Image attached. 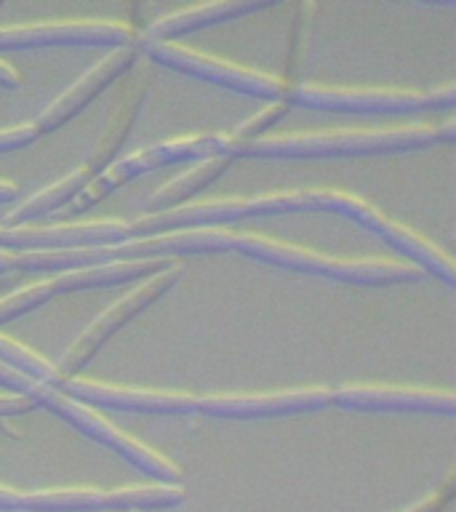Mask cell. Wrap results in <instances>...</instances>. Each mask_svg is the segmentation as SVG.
I'll use <instances>...</instances> for the list:
<instances>
[{"label":"cell","mask_w":456,"mask_h":512,"mask_svg":"<svg viewBox=\"0 0 456 512\" xmlns=\"http://www.w3.org/2000/svg\"><path fill=\"white\" fill-rule=\"evenodd\" d=\"M35 403L19 395H0V416H22L30 414Z\"/></svg>","instance_id":"obj_28"},{"label":"cell","mask_w":456,"mask_h":512,"mask_svg":"<svg viewBox=\"0 0 456 512\" xmlns=\"http://www.w3.org/2000/svg\"><path fill=\"white\" fill-rule=\"evenodd\" d=\"M235 251L251 256L256 262L272 264V267L320 275V278L352 283V286H398V283H414L422 278V270L416 264L382 262V259H339V256L318 254L310 248L288 246V243L248 235V232H240Z\"/></svg>","instance_id":"obj_2"},{"label":"cell","mask_w":456,"mask_h":512,"mask_svg":"<svg viewBox=\"0 0 456 512\" xmlns=\"http://www.w3.org/2000/svg\"><path fill=\"white\" fill-rule=\"evenodd\" d=\"M291 110V104L288 102H270L264 110H259L254 115V118H248L246 123H240L235 131H232L230 136H227V152L232 150V147H240V144H251L256 142V139H262L264 131L267 128H272L275 123H278L286 112Z\"/></svg>","instance_id":"obj_24"},{"label":"cell","mask_w":456,"mask_h":512,"mask_svg":"<svg viewBox=\"0 0 456 512\" xmlns=\"http://www.w3.org/2000/svg\"><path fill=\"white\" fill-rule=\"evenodd\" d=\"M91 179H94V176L88 174V168L78 166L75 171L62 176L59 182L48 184V187H43L40 192H35L32 198L19 203L11 214H6V219H3L0 227H24L30 219H40V216L54 214V211H59V208L78 198L80 190H83Z\"/></svg>","instance_id":"obj_20"},{"label":"cell","mask_w":456,"mask_h":512,"mask_svg":"<svg viewBox=\"0 0 456 512\" xmlns=\"http://www.w3.org/2000/svg\"><path fill=\"white\" fill-rule=\"evenodd\" d=\"M179 275H182V267L171 264L166 270H160L158 275H152V278L144 280L142 286H136L134 291H128L123 299H118L112 307H107L99 318H94V323H91V326H88L86 331L62 352V358L54 363L59 376H62V382L64 379H75V376L86 368L88 360L99 352V347H102L118 328L126 326L128 320L136 318L139 312H144L150 304L158 302L166 291H171V288L176 286ZM59 387H62V384H59Z\"/></svg>","instance_id":"obj_7"},{"label":"cell","mask_w":456,"mask_h":512,"mask_svg":"<svg viewBox=\"0 0 456 512\" xmlns=\"http://www.w3.org/2000/svg\"><path fill=\"white\" fill-rule=\"evenodd\" d=\"M288 104H302L312 110L331 112H416L430 107H454L456 86H443L438 91H392V88H342V86H288Z\"/></svg>","instance_id":"obj_5"},{"label":"cell","mask_w":456,"mask_h":512,"mask_svg":"<svg viewBox=\"0 0 456 512\" xmlns=\"http://www.w3.org/2000/svg\"><path fill=\"white\" fill-rule=\"evenodd\" d=\"M334 214L347 216L352 222H358L360 227L376 232L390 246H395L398 251L411 256L419 270L430 272V275L443 280L446 286H456V267L451 262V256L443 254L440 248L432 246L430 240H424L422 235H416L414 230H408V227H403L398 222H390L382 211L368 206L366 200L347 195V192H339L334 198Z\"/></svg>","instance_id":"obj_11"},{"label":"cell","mask_w":456,"mask_h":512,"mask_svg":"<svg viewBox=\"0 0 456 512\" xmlns=\"http://www.w3.org/2000/svg\"><path fill=\"white\" fill-rule=\"evenodd\" d=\"M38 136V128L32 126V123H24V126L14 128H0V152L19 150L24 144L35 142Z\"/></svg>","instance_id":"obj_27"},{"label":"cell","mask_w":456,"mask_h":512,"mask_svg":"<svg viewBox=\"0 0 456 512\" xmlns=\"http://www.w3.org/2000/svg\"><path fill=\"white\" fill-rule=\"evenodd\" d=\"M171 264L174 259H131V262L96 264V267H83V270L59 272L51 278V286H54V294L120 286V283H131L136 278H152Z\"/></svg>","instance_id":"obj_19"},{"label":"cell","mask_w":456,"mask_h":512,"mask_svg":"<svg viewBox=\"0 0 456 512\" xmlns=\"http://www.w3.org/2000/svg\"><path fill=\"white\" fill-rule=\"evenodd\" d=\"M131 64H136V46L115 48L112 54L104 56L102 62L94 64V70H88L78 83H72L59 99H54V102L48 104L32 126L38 128V134H48V131H56L59 126H64V123L70 118H75L94 96L102 94L112 80L118 78V75H123Z\"/></svg>","instance_id":"obj_16"},{"label":"cell","mask_w":456,"mask_h":512,"mask_svg":"<svg viewBox=\"0 0 456 512\" xmlns=\"http://www.w3.org/2000/svg\"><path fill=\"white\" fill-rule=\"evenodd\" d=\"M54 294V286H51V278L43 280V283H35V286L19 288L14 294H8L0 299V326L8 323V320H16L27 315V312L38 310L51 299Z\"/></svg>","instance_id":"obj_23"},{"label":"cell","mask_w":456,"mask_h":512,"mask_svg":"<svg viewBox=\"0 0 456 512\" xmlns=\"http://www.w3.org/2000/svg\"><path fill=\"white\" fill-rule=\"evenodd\" d=\"M40 403L51 408L56 416L67 419L72 427H78L80 432H86L88 438H94L96 443L110 446L115 454L123 456L126 462L134 464L136 470H142L144 475H150V478L160 480V483H166V486H179L182 470H179L174 462H168L166 456L155 454L152 448H147L144 443H139V440H134L131 435H126V432H120L118 427H112L107 419H102L96 411H91V408L78 403V400L67 398V395L59 390H48Z\"/></svg>","instance_id":"obj_8"},{"label":"cell","mask_w":456,"mask_h":512,"mask_svg":"<svg viewBox=\"0 0 456 512\" xmlns=\"http://www.w3.org/2000/svg\"><path fill=\"white\" fill-rule=\"evenodd\" d=\"M150 78V64H139L134 72V78L128 80L126 91H123L118 102H115V110L110 112V120H107V126H104L99 142L94 144L91 158L83 163L91 176L102 174L104 168L112 163V158L120 152L123 142L128 139L131 126H134V120L139 118V110H142L144 99H147V91H150Z\"/></svg>","instance_id":"obj_17"},{"label":"cell","mask_w":456,"mask_h":512,"mask_svg":"<svg viewBox=\"0 0 456 512\" xmlns=\"http://www.w3.org/2000/svg\"><path fill=\"white\" fill-rule=\"evenodd\" d=\"M16 184L14 182H0V203H8V200L16 198Z\"/></svg>","instance_id":"obj_32"},{"label":"cell","mask_w":456,"mask_h":512,"mask_svg":"<svg viewBox=\"0 0 456 512\" xmlns=\"http://www.w3.org/2000/svg\"><path fill=\"white\" fill-rule=\"evenodd\" d=\"M0 272H14V251H0Z\"/></svg>","instance_id":"obj_33"},{"label":"cell","mask_w":456,"mask_h":512,"mask_svg":"<svg viewBox=\"0 0 456 512\" xmlns=\"http://www.w3.org/2000/svg\"><path fill=\"white\" fill-rule=\"evenodd\" d=\"M448 499H451V496H446L443 491H435V494H430L427 499H422V502L414 504V507H408V510L403 512H440L448 504Z\"/></svg>","instance_id":"obj_29"},{"label":"cell","mask_w":456,"mask_h":512,"mask_svg":"<svg viewBox=\"0 0 456 512\" xmlns=\"http://www.w3.org/2000/svg\"><path fill=\"white\" fill-rule=\"evenodd\" d=\"M326 406H334V392L328 387H312V390L272 392V395H211V398H198L195 411L214 419H272V416L310 414Z\"/></svg>","instance_id":"obj_13"},{"label":"cell","mask_w":456,"mask_h":512,"mask_svg":"<svg viewBox=\"0 0 456 512\" xmlns=\"http://www.w3.org/2000/svg\"><path fill=\"white\" fill-rule=\"evenodd\" d=\"M0 384H3V387H8V390L14 392V395H19V398L32 400L35 406H40V400H43V395H46V392L51 390V387H46V384L32 382L30 376L19 374L16 368L6 366L3 360H0Z\"/></svg>","instance_id":"obj_25"},{"label":"cell","mask_w":456,"mask_h":512,"mask_svg":"<svg viewBox=\"0 0 456 512\" xmlns=\"http://www.w3.org/2000/svg\"><path fill=\"white\" fill-rule=\"evenodd\" d=\"M440 142L435 126L382 128V131H334V134H291L262 136L251 144L232 147L227 155L235 158L267 160H315V158H363L387 152L422 150Z\"/></svg>","instance_id":"obj_1"},{"label":"cell","mask_w":456,"mask_h":512,"mask_svg":"<svg viewBox=\"0 0 456 512\" xmlns=\"http://www.w3.org/2000/svg\"><path fill=\"white\" fill-rule=\"evenodd\" d=\"M216 155H227V136H184V139H168V142H160L155 147H147V150L136 152V155H128V158L118 160L115 166H107L99 176H94L91 182L80 190V195L72 200L70 206L75 214L86 211V208L102 203L110 192H115L118 187L128 184L136 176L147 174L152 168L171 166V163H179V160H206L216 158Z\"/></svg>","instance_id":"obj_4"},{"label":"cell","mask_w":456,"mask_h":512,"mask_svg":"<svg viewBox=\"0 0 456 512\" xmlns=\"http://www.w3.org/2000/svg\"><path fill=\"white\" fill-rule=\"evenodd\" d=\"M0 86L3 88H19L22 86V78H19V72L11 67V64L0 62Z\"/></svg>","instance_id":"obj_31"},{"label":"cell","mask_w":456,"mask_h":512,"mask_svg":"<svg viewBox=\"0 0 456 512\" xmlns=\"http://www.w3.org/2000/svg\"><path fill=\"white\" fill-rule=\"evenodd\" d=\"M131 238L128 222H83L56 227H0V251H75L115 246Z\"/></svg>","instance_id":"obj_12"},{"label":"cell","mask_w":456,"mask_h":512,"mask_svg":"<svg viewBox=\"0 0 456 512\" xmlns=\"http://www.w3.org/2000/svg\"><path fill=\"white\" fill-rule=\"evenodd\" d=\"M134 30L110 19H59V22L16 24L0 27V51L8 48H48V46H136Z\"/></svg>","instance_id":"obj_10"},{"label":"cell","mask_w":456,"mask_h":512,"mask_svg":"<svg viewBox=\"0 0 456 512\" xmlns=\"http://www.w3.org/2000/svg\"><path fill=\"white\" fill-rule=\"evenodd\" d=\"M22 499H24L22 491L0 486V510H22Z\"/></svg>","instance_id":"obj_30"},{"label":"cell","mask_w":456,"mask_h":512,"mask_svg":"<svg viewBox=\"0 0 456 512\" xmlns=\"http://www.w3.org/2000/svg\"><path fill=\"white\" fill-rule=\"evenodd\" d=\"M296 211H318L312 190L307 192H275V195H259V198H230L211 200V203H198V206H179L174 211H160V214H147L142 219L128 224L131 238H150L160 232L174 230H200V227H222L227 222H240V219H254V216H278L296 214Z\"/></svg>","instance_id":"obj_3"},{"label":"cell","mask_w":456,"mask_h":512,"mask_svg":"<svg viewBox=\"0 0 456 512\" xmlns=\"http://www.w3.org/2000/svg\"><path fill=\"white\" fill-rule=\"evenodd\" d=\"M334 392V406L352 411H398V414H446L456 411L451 392L382 387V384H347Z\"/></svg>","instance_id":"obj_15"},{"label":"cell","mask_w":456,"mask_h":512,"mask_svg":"<svg viewBox=\"0 0 456 512\" xmlns=\"http://www.w3.org/2000/svg\"><path fill=\"white\" fill-rule=\"evenodd\" d=\"M315 3H302L299 6V16H296V35H294V54H291V67H299L304 56V43L310 38V24H312V14H315Z\"/></svg>","instance_id":"obj_26"},{"label":"cell","mask_w":456,"mask_h":512,"mask_svg":"<svg viewBox=\"0 0 456 512\" xmlns=\"http://www.w3.org/2000/svg\"><path fill=\"white\" fill-rule=\"evenodd\" d=\"M59 392L67 398L78 400L83 406H104L118 408V411H136V414H190L198 408L195 395L184 392H152L134 390V387H120V384L88 382V379H64Z\"/></svg>","instance_id":"obj_14"},{"label":"cell","mask_w":456,"mask_h":512,"mask_svg":"<svg viewBox=\"0 0 456 512\" xmlns=\"http://www.w3.org/2000/svg\"><path fill=\"white\" fill-rule=\"evenodd\" d=\"M232 158L230 155H216V158L200 160L198 166H192L187 174L176 176L168 184H163L158 192H152L150 200H147V211L150 214H160V211H174L182 203L195 195V192L206 190L208 184H214L219 176L230 168Z\"/></svg>","instance_id":"obj_21"},{"label":"cell","mask_w":456,"mask_h":512,"mask_svg":"<svg viewBox=\"0 0 456 512\" xmlns=\"http://www.w3.org/2000/svg\"><path fill=\"white\" fill-rule=\"evenodd\" d=\"M0 360L6 366L16 368L19 374L30 376L32 382L46 384L51 390H59V384H62V376H59L51 360L40 358L38 352H32L30 347H24V344L14 342V339H8L3 334H0Z\"/></svg>","instance_id":"obj_22"},{"label":"cell","mask_w":456,"mask_h":512,"mask_svg":"<svg viewBox=\"0 0 456 512\" xmlns=\"http://www.w3.org/2000/svg\"><path fill=\"white\" fill-rule=\"evenodd\" d=\"M179 486H126V488H46L24 494L22 510L32 512H86V510H168L184 502Z\"/></svg>","instance_id":"obj_6"},{"label":"cell","mask_w":456,"mask_h":512,"mask_svg":"<svg viewBox=\"0 0 456 512\" xmlns=\"http://www.w3.org/2000/svg\"><path fill=\"white\" fill-rule=\"evenodd\" d=\"M142 48L147 51L150 59H155L158 64H166L171 70L184 72V75H192V78L200 80H211V83L232 88V91H238V94L256 96V99L286 102L288 83L283 78L264 75V72L256 70H246V67H238V64L224 62L219 56L198 54V51L176 46V43H150V46Z\"/></svg>","instance_id":"obj_9"},{"label":"cell","mask_w":456,"mask_h":512,"mask_svg":"<svg viewBox=\"0 0 456 512\" xmlns=\"http://www.w3.org/2000/svg\"><path fill=\"white\" fill-rule=\"evenodd\" d=\"M270 6L272 3H264V0H219V3H208V6L184 8V11H176V14L155 19L142 38H139V48L150 46V43H171L179 35L195 32L200 27L230 22L235 16L256 14V11H264V8Z\"/></svg>","instance_id":"obj_18"}]
</instances>
